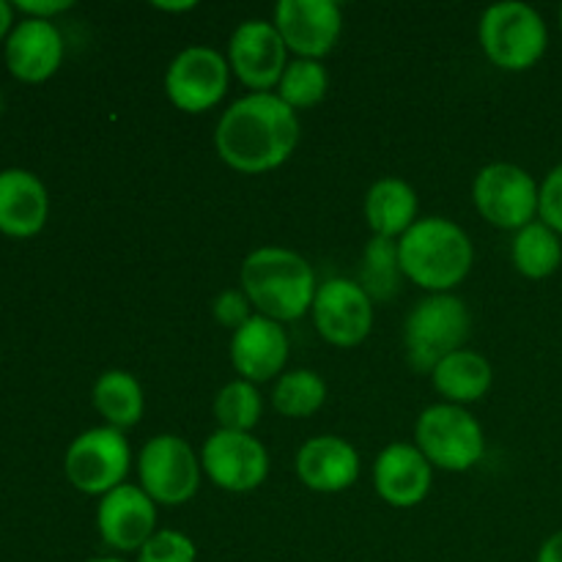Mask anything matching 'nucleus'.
Instances as JSON below:
<instances>
[{
	"instance_id": "nucleus-1",
	"label": "nucleus",
	"mask_w": 562,
	"mask_h": 562,
	"mask_svg": "<svg viewBox=\"0 0 562 562\" xmlns=\"http://www.w3.org/2000/svg\"><path fill=\"white\" fill-rule=\"evenodd\" d=\"M214 146L228 168L267 173L300 146V115L278 93H247L220 115Z\"/></svg>"
},
{
	"instance_id": "nucleus-2",
	"label": "nucleus",
	"mask_w": 562,
	"mask_h": 562,
	"mask_svg": "<svg viewBox=\"0 0 562 562\" xmlns=\"http://www.w3.org/2000/svg\"><path fill=\"white\" fill-rule=\"evenodd\" d=\"M239 283L252 311L285 324L305 316L316 300L318 280L311 263L285 247H258L241 261Z\"/></svg>"
},
{
	"instance_id": "nucleus-3",
	"label": "nucleus",
	"mask_w": 562,
	"mask_h": 562,
	"mask_svg": "<svg viewBox=\"0 0 562 562\" xmlns=\"http://www.w3.org/2000/svg\"><path fill=\"white\" fill-rule=\"evenodd\" d=\"M404 278L428 294H450L470 274L475 247L470 234L448 217H423L398 239Z\"/></svg>"
},
{
	"instance_id": "nucleus-4",
	"label": "nucleus",
	"mask_w": 562,
	"mask_h": 562,
	"mask_svg": "<svg viewBox=\"0 0 562 562\" xmlns=\"http://www.w3.org/2000/svg\"><path fill=\"white\" fill-rule=\"evenodd\" d=\"M472 318L464 300L456 294H431L417 302L404 324V351L409 368L417 373H434V368L464 349Z\"/></svg>"
},
{
	"instance_id": "nucleus-5",
	"label": "nucleus",
	"mask_w": 562,
	"mask_h": 562,
	"mask_svg": "<svg viewBox=\"0 0 562 562\" xmlns=\"http://www.w3.org/2000/svg\"><path fill=\"white\" fill-rule=\"evenodd\" d=\"M481 47L497 69L527 71L547 55L549 27L532 5L519 0L494 3L477 25Z\"/></svg>"
},
{
	"instance_id": "nucleus-6",
	"label": "nucleus",
	"mask_w": 562,
	"mask_h": 562,
	"mask_svg": "<svg viewBox=\"0 0 562 562\" xmlns=\"http://www.w3.org/2000/svg\"><path fill=\"white\" fill-rule=\"evenodd\" d=\"M415 445L428 464L445 472H467L481 464L486 453V437L467 406L431 404L423 409L415 426Z\"/></svg>"
},
{
	"instance_id": "nucleus-7",
	"label": "nucleus",
	"mask_w": 562,
	"mask_h": 562,
	"mask_svg": "<svg viewBox=\"0 0 562 562\" xmlns=\"http://www.w3.org/2000/svg\"><path fill=\"white\" fill-rule=\"evenodd\" d=\"M132 467V448L124 431L110 426L88 428L71 439L64 456L66 481L82 494L104 497L124 486Z\"/></svg>"
},
{
	"instance_id": "nucleus-8",
	"label": "nucleus",
	"mask_w": 562,
	"mask_h": 562,
	"mask_svg": "<svg viewBox=\"0 0 562 562\" xmlns=\"http://www.w3.org/2000/svg\"><path fill=\"white\" fill-rule=\"evenodd\" d=\"M201 456L192 450L187 439L176 434H157L143 445L137 456V477L140 488L157 505H176L190 503L201 488Z\"/></svg>"
},
{
	"instance_id": "nucleus-9",
	"label": "nucleus",
	"mask_w": 562,
	"mask_h": 562,
	"mask_svg": "<svg viewBox=\"0 0 562 562\" xmlns=\"http://www.w3.org/2000/svg\"><path fill=\"white\" fill-rule=\"evenodd\" d=\"M538 195L541 184L514 162L486 165L472 181V201L481 217L494 228L514 234L538 220Z\"/></svg>"
},
{
	"instance_id": "nucleus-10",
	"label": "nucleus",
	"mask_w": 562,
	"mask_h": 562,
	"mask_svg": "<svg viewBox=\"0 0 562 562\" xmlns=\"http://www.w3.org/2000/svg\"><path fill=\"white\" fill-rule=\"evenodd\" d=\"M228 58L206 44L181 49L165 71V93L181 113H206L217 108L228 91Z\"/></svg>"
},
{
	"instance_id": "nucleus-11",
	"label": "nucleus",
	"mask_w": 562,
	"mask_h": 562,
	"mask_svg": "<svg viewBox=\"0 0 562 562\" xmlns=\"http://www.w3.org/2000/svg\"><path fill=\"white\" fill-rule=\"evenodd\" d=\"M228 66L250 93L278 91L280 77L289 66V47L272 20H247L231 33Z\"/></svg>"
},
{
	"instance_id": "nucleus-12",
	"label": "nucleus",
	"mask_w": 562,
	"mask_h": 562,
	"mask_svg": "<svg viewBox=\"0 0 562 562\" xmlns=\"http://www.w3.org/2000/svg\"><path fill=\"white\" fill-rule=\"evenodd\" d=\"M201 467L209 481L231 494H247L263 486L269 475V453L252 434L217 431L203 442Z\"/></svg>"
},
{
	"instance_id": "nucleus-13",
	"label": "nucleus",
	"mask_w": 562,
	"mask_h": 562,
	"mask_svg": "<svg viewBox=\"0 0 562 562\" xmlns=\"http://www.w3.org/2000/svg\"><path fill=\"white\" fill-rule=\"evenodd\" d=\"M313 324L327 344L338 349L360 346L373 329V300L357 280L329 278L318 283L311 307Z\"/></svg>"
},
{
	"instance_id": "nucleus-14",
	"label": "nucleus",
	"mask_w": 562,
	"mask_h": 562,
	"mask_svg": "<svg viewBox=\"0 0 562 562\" xmlns=\"http://www.w3.org/2000/svg\"><path fill=\"white\" fill-rule=\"evenodd\" d=\"M272 25L296 58L322 60L344 33V11L335 0H280Z\"/></svg>"
},
{
	"instance_id": "nucleus-15",
	"label": "nucleus",
	"mask_w": 562,
	"mask_h": 562,
	"mask_svg": "<svg viewBox=\"0 0 562 562\" xmlns=\"http://www.w3.org/2000/svg\"><path fill=\"white\" fill-rule=\"evenodd\" d=\"M97 530L115 552H140L157 532V503L140 486L124 483L99 497Z\"/></svg>"
},
{
	"instance_id": "nucleus-16",
	"label": "nucleus",
	"mask_w": 562,
	"mask_h": 562,
	"mask_svg": "<svg viewBox=\"0 0 562 562\" xmlns=\"http://www.w3.org/2000/svg\"><path fill=\"white\" fill-rule=\"evenodd\" d=\"M3 55L11 77L36 86L49 80L64 64V36L55 22L22 16L3 42Z\"/></svg>"
},
{
	"instance_id": "nucleus-17",
	"label": "nucleus",
	"mask_w": 562,
	"mask_h": 562,
	"mask_svg": "<svg viewBox=\"0 0 562 562\" xmlns=\"http://www.w3.org/2000/svg\"><path fill=\"white\" fill-rule=\"evenodd\" d=\"M285 362H289V335L283 324L256 313L245 327L231 335V366L245 382H272L283 376Z\"/></svg>"
},
{
	"instance_id": "nucleus-18",
	"label": "nucleus",
	"mask_w": 562,
	"mask_h": 562,
	"mask_svg": "<svg viewBox=\"0 0 562 562\" xmlns=\"http://www.w3.org/2000/svg\"><path fill=\"white\" fill-rule=\"evenodd\" d=\"M434 483V467L417 445L393 442L373 461V486L393 508H415L428 497Z\"/></svg>"
},
{
	"instance_id": "nucleus-19",
	"label": "nucleus",
	"mask_w": 562,
	"mask_h": 562,
	"mask_svg": "<svg viewBox=\"0 0 562 562\" xmlns=\"http://www.w3.org/2000/svg\"><path fill=\"white\" fill-rule=\"evenodd\" d=\"M296 477L318 494H340L360 477V453L355 445L335 434L313 437L296 450Z\"/></svg>"
},
{
	"instance_id": "nucleus-20",
	"label": "nucleus",
	"mask_w": 562,
	"mask_h": 562,
	"mask_svg": "<svg viewBox=\"0 0 562 562\" xmlns=\"http://www.w3.org/2000/svg\"><path fill=\"white\" fill-rule=\"evenodd\" d=\"M49 195L33 170H0V234L11 239H31L47 225Z\"/></svg>"
},
{
	"instance_id": "nucleus-21",
	"label": "nucleus",
	"mask_w": 562,
	"mask_h": 562,
	"mask_svg": "<svg viewBox=\"0 0 562 562\" xmlns=\"http://www.w3.org/2000/svg\"><path fill=\"white\" fill-rule=\"evenodd\" d=\"M417 209L415 187L398 176H384L366 192V223L382 239L398 241L417 223Z\"/></svg>"
},
{
	"instance_id": "nucleus-22",
	"label": "nucleus",
	"mask_w": 562,
	"mask_h": 562,
	"mask_svg": "<svg viewBox=\"0 0 562 562\" xmlns=\"http://www.w3.org/2000/svg\"><path fill=\"white\" fill-rule=\"evenodd\" d=\"M431 382L437 387V393L442 395L445 404L467 406L481 401L483 395L492 390L494 371L488 366V360L477 351L461 349L453 351L450 357H445L431 373Z\"/></svg>"
},
{
	"instance_id": "nucleus-23",
	"label": "nucleus",
	"mask_w": 562,
	"mask_h": 562,
	"mask_svg": "<svg viewBox=\"0 0 562 562\" xmlns=\"http://www.w3.org/2000/svg\"><path fill=\"white\" fill-rule=\"evenodd\" d=\"M93 409L104 417V426L119 428H135L140 423L143 409H146V395H143L140 382L132 376L130 371H104L102 376L93 382Z\"/></svg>"
},
{
	"instance_id": "nucleus-24",
	"label": "nucleus",
	"mask_w": 562,
	"mask_h": 562,
	"mask_svg": "<svg viewBox=\"0 0 562 562\" xmlns=\"http://www.w3.org/2000/svg\"><path fill=\"white\" fill-rule=\"evenodd\" d=\"M510 261H514L516 272L530 280L552 278L562 263V236L547 223L536 220L514 234Z\"/></svg>"
},
{
	"instance_id": "nucleus-25",
	"label": "nucleus",
	"mask_w": 562,
	"mask_h": 562,
	"mask_svg": "<svg viewBox=\"0 0 562 562\" xmlns=\"http://www.w3.org/2000/svg\"><path fill=\"white\" fill-rule=\"evenodd\" d=\"M404 269H401L398 258V241L382 239V236H373L366 245L360 258V280L368 296L373 302H387L393 296L401 294V285H404Z\"/></svg>"
},
{
	"instance_id": "nucleus-26",
	"label": "nucleus",
	"mask_w": 562,
	"mask_h": 562,
	"mask_svg": "<svg viewBox=\"0 0 562 562\" xmlns=\"http://www.w3.org/2000/svg\"><path fill=\"white\" fill-rule=\"evenodd\" d=\"M324 404H327V382L311 368L283 373L272 390V406L291 420L316 415Z\"/></svg>"
},
{
	"instance_id": "nucleus-27",
	"label": "nucleus",
	"mask_w": 562,
	"mask_h": 562,
	"mask_svg": "<svg viewBox=\"0 0 562 562\" xmlns=\"http://www.w3.org/2000/svg\"><path fill=\"white\" fill-rule=\"evenodd\" d=\"M329 91V71L322 60L296 58L285 66L283 77H280L278 97L289 104L291 110H311L324 102Z\"/></svg>"
},
{
	"instance_id": "nucleus-28",
	"label": "nucleus",
	"mask_w": 562,
	"mask_h": 562,
	"mask_svg": "<svg viewBox=\"0 0 562 562\" xmlns=\"http://www.w3.org/2000/svg\"><path fill=\"white\" fill-rule=\"evenodd\" d=\"M263 401L258 393V384L234 379L225 384L214 398V420L220 423L223 431L252 434V428L261 423Z\"/></svg>"
},
{
	"instance_id": "nucleus-29",
	"label": "nucleus",
	"mask_w": 562,
	"mask_h": 562,
	"mask_svg": "<svg viewBox=\"0 0 562 562\" xmlns=\"http://www.w3.org/2000/svg\"><path fill=\"white\" fill-rule=\"evenodd\" d=\"M198 547L187 532L157 530L137 552L135 562H195Z\"/></svg>"
},
{
	"instance_id": "nucleus-30",
	"label": "nucleus",
	"mask_w": 562,
	"mask_h": 562,
	"mask_svg": "<svg viewBox=\"0 0 562 562\" xmlns=\"http://www.w3.org/2000/svg\"><path fill=\"white\" fill-rule=\"evenodd\" d=\"M212 313L217 318V324H223L225 329H239L250 322L256 313H252V302L247 300V294L239 289H225L220 291L217 300L212 302Z\"/></svg>"
},
{
	"instance_id": "nucleus-31",
	"label": "nucleus",
	"mask_w": 562,
	"mask_h": 562,
	"mask_svg": "<svg viewBox=\"0 0 562 562\" xmlns=\"http://www.w3.org/2000/svg\"><path fill=\"white\" fill-rule=\"evenodd\" d=\"M538 220L562 236V162L549 170L538 195Z\"/></svg>"
},
{
	"instance_id": "nucleus-32",
	"label": "nucleus",
	"mask_w": 562,
	"mask_h": 562,
	"mask_svg": "<svg viewBox=\"0 0 562 562\" xmlns=\"http://www.w3.org/2000/svg\"><path fill=\"white\" fill-rule=\"evenodd\" d=\"M71 0H16L14 9L22 11L25 16H31V20H49L53 22V16L64 14V11L71 9Z\"/></svg>"
},
{
	"instance_id": "nucleus-33",
	"label": "nucleus",
	"mask_w": 562,
	"mask_h": 562,
	"mask_svg": "<svg viewBox=\"0 0 562 562\" xmlns=\"http://www.w3.org/2000/svg\"><path fill=\"white\" fill-rule=\"evenodd\" d=\"M536 562H562V530L552 532L538 549Z\"/></svg>"
},
{
	"instance_id": "nucleus-34",
	"label": "nucleus",
	"mask_w": 562,
	"mask_h": 562,
	"mask_svg": "<svg viewBox=\"0 0 562 562\" xmlns=\"http://www.w3.org/2000/svg\"><path fill=\"white\" fill-rule=\"evenodd\" d=\"M14 5L5 3V0H0V42H5L9 38V33L14 31Z\"/></svg>"
},
{
	"instance_id": "nucleus-35",
	"label": "nucleus",
	"mask_w": 562,
	"mask_h": 562,
	"mask_svg": "<svg viewBox=\"0 0 562 562\" xmlns=\"http://www.w3.org/2000/svg\"><path fill=\"white\" fill-rule=\"evenodd\" d=\"M154 9L168 11V14H181V11L195 9V0H184V3H154Z\"/></svg>"
},
{
	"instance_id": "nucleus-36",
	"label": "nucleus",
	"mask_w": 562,
	"mask_h": 562,
	"mask_svg": "<svg viewBox=\"0 0 562 562\" xmlns=\"http://www.w3.org/2000/svg\"><path fill=\"white\" fill-rule=\"evenodd\" d=\"M86 562H130V560H124V558H91Z\"/></svg>"
},
{
	"instance_id": "nucleus-37",
	"label": "nucleus",
	"mask_w": 562,
	"mask_h": 562,
	"mask_svg": "<svg viewBox=\"0 0 562 562\" xmlns=\"http://www.w3.org/2000/svg\"><path fill=\"white\" fill-rule=\"evenodd\" d=\"M0 110H3V93H0Z\"/></svg>"
},
{
	"instance_id": "nucleus-38",
	"label": "nucleus",
	"mask_w": 562,
	"mask_h": 562,
	"mask_svg": "<svg viewBox=\"0 0 562 562\" xmlns=\"http://www.w3.org/2000/svg\"><path fill=\"white\" fill-rule=\"evenodd\" d=\"M560 27H562V5H560Z\"/></svg>"
}]
</instances>
